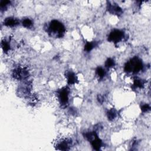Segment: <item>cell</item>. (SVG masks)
Returning <instances> with one entry per match:
<instances>
[{
	"label": "cell",
	"mask_w": 151,
	"mask_h": 151,
	"mask_svg": "<svg viewBox=\"0 0 151 151\" xmlns=\"http://www.w3.org/2000/svg\"><path fill=\"white\" fill-rule=\"evenodd\" d=\"M107 118L109 120H113L117 116V111L113 109H110L107 112Z\"/></svg>",
	"instance_id": "14"
},
{
	"label": "cell",
	"mask_w": 151,
	"mask_h": 151,
	"mask_svg": "<svg viewBox=\"0 0 151 151\" xmlns=\"http://www.w3.org/2000/svg\"><path fill=\"white\" fill-rule=\"evenodd\" d=\"M19 24V21L15 17H8L4 21V25L8 27H15Z\"/></svg>",
	"instance_id": "7"
},
{
	"label": "cell",
	"mask_w": 151,
	"mask_h": 151,
	"mask_svg": "<svg viewBox=\"0 0 151 151\" xmlns=\"http://www.w3.org/2000/svg\"><path fill=\"white\" fill-rule=\"evenodd\" d=\"M124 33L123 31L118 29H114L109 33L107 39L110 42L117 44L121 42L124 38Z\"/></svg>",
	"instance_id": "4"
},
{
	"label": "cell",
	"mask_w": 151,
	"mask_h": 151,
	"mask_svg": "<svg viewBox=\"0 0 151 151\" xmlns=\"http://www.w3.org/2000/svg\"><path fill=\"white\" fill-rule=\"evenodd\" d=\"M96 46V42H87L85 44L84 50L87 52L91 51Z\"/></svg>",
	"instance_id": "15"
},
{
	"label": "cell",
	"mask_w": 151,
	"mask_h": 151,
	"mask_svg": "<svg viewBox=\"0 0 151 151\" xmlns=\"http://www.w3.org/2000/svg\"><path fill=\"white\" fill-rule=\"evenodd\" d=\"M96 74L99 79L101 80L104 78L106 74V71L102 67H98L96 70Z\"/></svg>",
	"instance_id": "12"
},
{
	"label": "cell",
	"mask_w": 151,
	"mask_h": 151,
	"mask_svg": "<svg viewBox=\"0 0 151 151\" xmlns=\"http://www.w3.org/2000/svg\"><path fill=\"white\" fill-rule=\"evenodd\" d=\"M70 146V143L68 140H63L60 141L57 145V146L58 147V149L60 150H68L69 149Z\"/></svg>",
	"instance_id": "10"
},
{
	"label": "cell",
	"mask_w": 151,
	"mask_h": 151,
	"mask_svg": "<svg viewBox=\"0 0 151 151\" xmlns=\"http://www.w3.org/2000/svg\"><path fill=\"white\" fill-rule=\"evenodd\" d=\"M145 84V81L141 79L136 78L134 80V83H133V87L134 88H142L144 86Z\"/></svg>",
	"instance_id": "16"
},
{
	"label": "cell",
	"mask_w": 151,
	"mask_h": 151,
	"mask_svg": "<svg viewBox=\"0 0 151 151\" xmlns=\"http://www.w3.org/2000/svg\"><path fill=\"white\" fill-rule=\"evenodd\" d=\"M143 68L142 62L137 58L134 57L127 62L124 65V70L130 73H138Z\"/></svg>",
	"instance_id": "2"
},
{
	"label": "cell",
	"mask_w": 151,
	"mask_h": 151,
	"mask_svg": "<svg viewBox=\"0 0 151 151\" xmlns=\"http://www.w3.org/2000/svg\"><path fill=\"white\" fill-rule=\"evenodd\" d=\"M12 75L15 78L21 80L27 78L29 75V72L24 67H17L14 70Z\"/></svg>",
	"instance_id": "6"
},
{
	"label": "cell",
	"mask_w": 151,
	"mask_h": 151,
	"mask_svg": "<svg viewBox=\"0 0 151 151\" xmlns=\"http://www.w3.org/2000/svg\"><path fill=\"white\" fill-rule=\"evenodd\" d=\"M115 65V61L112 58H109L105 62V67L107 68H110Z\"/></svg>",
	"instance_id": "17"
},
{
	"label": "cell",
	"mask_w": 151,
	"mask_h": 151,
	"mask_svg": "<svg viewBox=\"0 0 151 151\" xmlns=\"http://www.w3.org/2000/svg\"><path fill=\"white\" fill-rule=\"evenodd\" d=\"M21 24L24 27L27 28H31L33 26L32 21L31 19L28 18L24 19L22 21Z\"/></svg>",
	"instance_id": "13"
},
{
	"label": "cell",
	"mask_w": 151,
	"mask_h": 151,
	"mask_svg": "<svg viewBox=\"0 0 151 151\" xmlns=\"http://www.w3.org/2000/svg\"><path fill=\"white\" fill-rule=\"evenodd\" d=\"M150 109V107L148 104H144L141 107V110L143 113L147 112Z\"/></svg>",
	"instance_id": "18"
},
{
	"label": "cell",
	"mask_w": 151,
	"mask_h": 151,
	"mask_svg": "<svg viewBox=\"0 0 151 151\" xmlns=\"http://www.w3.org/2000/svg\"><path fill=\"white\" fill-rule=\"evenodd\" d=\"M107 10L110 13L118 16L121 15L123 12L122 9L117 4H109L107 5Z\"/></svg>",
	"instance_id": "8"
},
{
	"label": "cell",
	"mask_w": 151,
	"mask_h": 151,
	"mask_svg": "<svg viewBox=\"0 0 151 151\" xmlns=\"http://www.w3.org/2000/svg\"><path fill=\"white\" fill-rule=\"evenodd\" d=\"M85 137L90 142L91 145L95 150H100L102 147V141L96 132H88L84 134Z\"/></svg>",
	"instance_id": "3"
},
{
	"label": "cell",
	"mask_w": 151,
	"mask_h": 151,
	"mask_svg": "<svg viewBox=\"0 0 151 151\" xmlns=\"http://www.w3.org/2000/svg\"><path fill=\"white\" fill-rule=\"evenodd\" d=\"M47 32L52 37L61 38L65 34V28L62 22L58 20L54 19L47 25Z\"/></svg>",
	"instance_id": "1"
},
{
	"label": "cell",
	"mask_w": 151,
	"mask_h": 151,
	"mask_svg": "<svg viewBox=\"0 0 151 151\" xmlns=\"http://www.w3.org/2000/svg\"><path fill=\"white\" fill-rule=\"evenodd\" d=\"M70 90L67 87H64L57 91V99L62 105H66L69 100Z\"/></svg>",
	"instance_id": "5"
},
{
	"label": "cell",
	"mask_w": 151,
	"mask_h": 151,
	"mask_svg": "<svg viewBox=\"0 0 151 151\" xmlns=\"http://www.w3.org/2000/svg\"><path fill=\"white\" fill-rule=\"evenodd\" d=\"M65 77L68 84H74L77 83V78L74 73L72 71H68L65 74Z\"/></svg>",
	"instance_id": "9"
},
{
	"label": "cell",
	"mask_w": 151,
	"mask_h": 151,
	"mask_svg": "<svg viewBox=\"0 0 151 151\" xmlns=\"http://www.w3.org/2000/svg\"><path fill=\"white\" fill-rule=\"evenodd\" d=\"M1 48L5 53L8 52L11 50V44L10 41L4 39L1 41Z\"/></svg>",
	"instance_id": "11"
}]
</instances>
